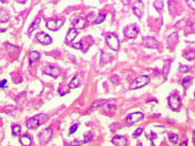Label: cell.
Wrapping results in <instances>:
<instances>
[{
    "mask_svg": "<svg viewBox=\"0 0 195 146\" xmlns=\"http://www.w3.org/2000/svg\"><path fill=\"white\" fill-rule=\"evenodd\" d=\"M9 19L8 15L5 11H0V23H5L7 22Z\"/></svg>",
    "mask_w": 195,
    "mask_h": 146,
    "instance_id": "4316f807",
    "label": "cell"
},
{
    "mask_svg": "<svg viewBox=\"0 0 195 146\" xmlns=\"http://www.w3.org/2000/svg\"><path fill=\"white\" fill-rule=\"evenodd\" d=\"M63 89H64L63 87H60V89H59V94L61 95V96H64V95H65L66 93H67V92H66V91H64Z\"/></svg>",
    "mask_w": 195,
    "mask_h": 146,
    "instance_id": "f35d334b",
    "label": "cell"
},
{
    "mask_svg": "<svg viewBox=\"0 0 195 146\" xmlns=\"http://www.w3.org/2000/svg\"><path fill=\"white\" fill-rule=\"evenodd\" d=\"M184 58L187 60H189V61H191V60H194L195 59V52L194 50H189V52H185L184 54Z\"/></svg>",
    "mask_w": 195,
    "mask_h": 146,
    "instance_id": "cb8c5ba5",
    "label": "cell"
},
{
    "mask_svg": "<svg viewBox=\"0 0 195 146\" xmlns=\"http://www.w3.org/2000/svg\"><path fill=\"white\" fill-rule=\"evenodd\" d=\"M141 1H136L135 2V4H134V6H133V13H134V15H136L137 17H143V8H139V5L141 4Z\"/></svg>",
    "mask_w": 195,
    "mask_h": 146,
    "instance_id": "9a60e30c",
    "label": "cell"
},
{
    "mask_svg": "<svg viewBox=\"0 0 195 146\" xmlns=\"http://www.w3.org/2000/svg\"><path fill=\"white\" fill-rule=\"evenodd\" d=\"M20 142L23 146H30L31 143H32V140H31V138L29 136L25 135L20 138Z\"/></svg>",
    "mask_w": 195,
    "mask_h": 146,
    "instance_id": "7402d4cb",
    "label": "cell"
},
{
    "mask_svg": "<svg viewBox=\"0 0 195 146\" xmlns=\"http://www.w3.org/2000/svg\"><path fill=\"white\" fill-rule=\"evenodd\" d=\"M84 144V141H79V140H75V141L71 143L73 146H82Z\"/></svg>",
    "mask_w": 195,
    "mask_h": 146,
    "instance_id": "8d00e7d4",
    "label": "cell"
},
{
    "mask_svg": "<svg viewBox=\"0 0 195 146\" xmlns=\"http://www.w3.org/2000/svg\"><path fill=\"white\" fill-rule=\"evenodd\" d=\"M163 5H164L163 1H155V2H154V6H155V8L157 9L158 11H162Z\"/></svg>",
    "mask_w": 195,
    "mask_h": 146,
    "instance_id": "83f0119b",
    "label": "cell"
},
{
    "mask_svg": "<svg viewBox=\"0 0 195 146\" xmlns=\"http://www.w3.org/2000/svg\"><path fill=\"white\" fill-rule=\"evenodd\" d=\"M190 83H191L190 77H185V78L183 79V81H182V85H183V87H184V89H187V87L190 85Z\"/></svg>",
    "mask_w": 195,
    "mask_h": 146,
    "instance_id": "4dcf8cb0",
    "label": "cell"
},
{
    "mask_svg": "<svg viewBox=\"0 0 195 146\" xmlns=\"http://www.w3.org/2000/svg\"><path fill=\"white\" fill-rule=\"evenodd\" d=\"M144 119V113L141 112H134L127 116V122L128 124H134L138 122H141Z\"/></svg>",
    "mask_w": 195,
    "mask_h": 146,
    "instance_id": "8992f818",
    "label": "cell"
},
{
    "mask_svg": "<svg viewBox=\"0 0 195 146\" xmlns=\"http://www.w3.org/2000/svg\"><path fill=\"white\" fill-rule=\"evenodd\" d=\"M39 23H40V17H36V19H35V20H34V22L32 23V25H31V26H30V28H29L28 32H29V33H31L33 30H35V29H36V28H37V27H38Z\"/></svg>",
    "mask_w": 195,
    "mask_h": 146,
    "instance_id": "603a6c76",
    "label": "cell"
},
{
    "mask_svg": "<svg viewBox=\"0 0 195 146\" xmlns=\"http://www.w3.org/2000/svg\"><path fill=\"white\" fill-rule=\"evenodd\" d=\"M157 138V135H156L154 132H152L151 133V138H150V140H154V139H156Z\"/></svg>",
    "mask_w": 195,
    "mask_h": 146,
    "instance_id": "60d3db41",
    "label": "cell"
},
{
    "mask_svg": "<svg viewBox=\"0 0 195 146\" xmlns=\"http://www.w3.org/2000/svg\"><path fill=\"white\" fill-rule=\"evenodd\" d=\"M6 50L11 56H13V57H18V54H19V48L15 45H11V44H7Z\"/></svg>",
    "mask_w": 195,
    "mask_h": 146,
    "instance_id": "ac0fdd59",
    "label": "cell"
},
{
    "mask_svg": "<svg viewBox=\"0 0 195 146\" xmlns=\"http://www.w3.org/2000/svg\"><path fill=\"white\" fill-rule=\"evenodd\" d=\"M106 102H108V101H106V100H103V99H99V100L94 101V102L92 103V105H91L90 110H91V111H93V110H96L97 108L101 107L102 105L106 104Z\"/></svg>",
    "mask_w": 195,
    "mask_h": 146,
    "instance_id": "2e32d148",
    "label": "cell"
},
{
    "mask_svg": "<svg viewBox=\"0 0 195 146\" xmlns=\"http://www.w3.org/2000/svg\"><path fill=\"white\" fill-rule=\"evenodd\" d=\"M194 97H195V93H194Z\"/></svg>",
    "mask_w": 195,
    "mask_h": 146,
    "instance_id": "c3c4849f",
    "label": "cell"
},
{
    "mask_svg": "<svg viewBox=\"0 0 195 146\" xmlns=\"http://www.w3.org/2000/svg\"><path fill=\"white\" fill-rule=\"evenodd\" d=\"M92 139V134L90 132H88V133L85 134V139H84V143H88V142L90 141Z\"/></svg>",
    "mask_w": 195,
    "mask_h": 146,
    "instance_id": "d6a6232c",
    "label": "cell"
},
{
    "mask_svg": "<svg viewBox=\"0 0 195 146\" xmlns=\"http://www.w3.org/2000/svg\"><path fill=\"white\" fill-rule=\"evenodd\" d=\"M190 70V67L189 66H184V65H181L180 66V71L182 73H185V72H188Z\"/></svg>",
    "mask_w": 195,
    "mask_h": 146,
    "instance_id": "e575fe53",
    "label": "cell"
},
{
    "mask_svg": "<svg viewBox=\"0 0 195 146\" xmlns=\"http://www.w3.org/2000/svg\"><path fill=\"white\" fill-rule=\"evenodd\" d=\"M112 61V54H105V52H102L100 56V64L103 65V64H106L108 62Z\"/></svg>",
    "mask_w": 195,
    "mask_h": 146,
    "instance_id": "ffe728a7",
    "label": "cell"
},
{
    "mask_svg": "<svg viewBox=\"0 0 195 146\" xmlns=\"http://www.w3.org/2000/svg\"><path fill=\"white\" fill-rule=\"evenodd\" d=\"M186 3L191 9L195 10V0H188V1H186Z\"/></svg>",
    "mask_w": 195,
    "mask_h": 146,
    "instance_id": "836d02e7",
    "label": "cell"
},
{
    "mask_svg": "<svg viewBox=\"0 0 195 146\" xmlns=\"http://www.w3.org/2000/svg\"><path fill=\"white\" fill-rule=\"evenodd\" d=\"M6 82H7V80H5V79H3L1 82H0V89H2L3 87H4L5 85H6Z\"/></svg>",
    "mask_w": 195,
    "mask_h": 146,
    "instance_id": "ab89813d",
    "label": "cell"
},
{
    "mask_svg": "<svg viewBox=\"0 0 195 146\" xmlns=\"http://www.w3.org/2000/svg\"><path fill=\"white\" fill-rule=\"evenodd\" d=\"M123 3H124V4H129V1H123Z\"/></svg>",
    "mask_w": 195,
    "mask_h": 146,
    "instance_id": "ee69618b",
    "label": "cell"
},
{
    "mask_svg": "<svg viewBox=\"0 0 195 146\" xmlns=\"http://www.w3.org/2000/svg\"><path fill=\"white\" fill-rule=\"evenodd\" d=\"M73 48H77V50H82V48H83V43L81 42H77V43H73Z\"/></svg>",
    "mask_w": 195,
    "mask_h": 146,
    "instance_id": "74e56055",
    "label": "cell"
},
{
    "mask_svg": "<svg viewBox=\"0 0 195 146\" xmlns=\"http://www.w3.org/2000/svg\"><path fill=\"white\" fill-rule=\"evenodd\" d=\"M86 26V20L83 19V17H75L73 20V27H75V30H81V29H84Z\"/></svg>",
    "mask_w": 195,
    "mask_h": 146,
    "instance_id": "8fae6325",
    "label": "cell"
},
{
    "mask_svg": "<svg viewBox=\"0 0 195 146\" xmlns=\"http://www.w3.org/2000/svg\"><path fill=\"white\" fill-rule=\"evenodd\" d=\"M112 143L115 144V146H126L127 145V140L123 136H115L112 139Z\"/></svg>",
    "mask_w": 195,
    "mask_h": 146,
    "instance_id": "7c38bea8",
    "label": "cell"
},
{
    "mask_svg": "<svg viewBox=\"0 0 195 146\" xmlns=\"http://www.w3.org/2000/svg\"><path fill=\"white\" fill-rule=\"evenodd\" d=\"M180 146H188V143H187V141H184L183 143H181Z\"/></svg>",
    "mask_w": 195,
    "mask_h": 146,
    "instance_id": "7bdbcfd3",
    "label": "cell"
},
{
    "mask_svg": "<svg viewBox=\"0 0 195 146\" xmlns=\"http://www.w3.org/2000/svg\"><path fill=\"white\" fill-rule=\"evenodd\" d=\"M106 44L108 45V48H111L113 50H118L119 46H120V42H119V39L117 37V35L113 34V33H108L106 34Z\"/></svg>",
    "mask_w": 195,
    "mask_h": 146,
    "instance_id": "3957f363",
    "label": "cell"
},
{
    "mask_svg": "<svg viewBox=\"0 0 195 146\" xmlns=\"http://www.w3.org/2000/svg\"><path fill=\"white\" fill-rule=\"evenodd\" d=\"M144 44H145L146 46H148V48H154L157 45V40L153 37H146L144 38Z\"/></svg>",
    "mask_w": 195,
    "mask_h": 146,
    "instance_id": "5bb4252c",
    "label": "cell"
},
{
    "mask_svg": "<svg viewBox=\"0 0 195 146\" xmlns=\"http://www.w3.org/2000/svg\"><path fill=\"white\" fill-rule=\"evenodd\" d=\"M168 139H169V141H170L172 144H177L179 142V136L177 135V134L170 133L168 135Z\"/></svg>",
    "mask_w": 195,
    "mask_h": 146,
    "instance_id": "484cf974",
    "label": "cell"
},
{
    "mask_svg": "<svg viewBox=\"0 0 195 146\" xmlns=\"http://www.w3.org/2000/svg\"><path fill=\"white\" fill-rule=\"evenodd\" d=\"M18 2H19V3H22V4H24V3L26 2V1H18Z\"/></svg>",
    "mask_w": 195,
    "mask_h": 146,
    "instance_id": "f6af8a7d",
    "label": "cell"
},
{
    "mask_svg": "<svg viewBox=\"0 0 195 146\" xmlns=\"http://www.w3.org/2000/svg\"><path fill=\"white\" fill-rule=\"evenodd\" d=\"M192 140H193V143H194V145H195V131L193 132V135H192Z\"/></svg>",
    "mask_w": 195,
    "mask_h": 146,
    "instance_id": "b9f144b4",
    "label": "cell"
},
{
    "mask_svg": "<svg viewBox=\"0 0 195 146\" xmlns=\"http://www.w3.org/2000/svg\"><path fill=\"white\" fill-rule=\"evenodd\" d=\"M52 135H53L52 129L48 128V129L44 130V131H42V133L38 135V138H39V143L42 144V145H46V144L50 141L51 138H52Z\"/></svg>",
    "mask_w": 195,
    "mask_h": 146,
    "instance_id": "277c9868",
    "label": "cell"
},
{
    "mask_svg": "<svg viewBox=\"0 0 195 146\" xmlns=\"http://www.w3.org/2000/svg\"><path fill=\"white\" fill-rule=\"evenodd\" d=\"M48 117H49V116L46 115V114H44V113L33 116L32 118H30V119H28V120L26 122L27 128H28L29 130H35V129H37V128L40 126V124H44V120H46Z\"/></svg>",
    "mask_w": 195,
    "mask_h": 146,
    "instance_id": "6da1fadb",
    "label": "cell"
},
{
    "mask_svg": "<svg viewBox=\"0 0 195 146\" xmlns=\"http://www.w3.org/2000/svg\"><path fill=\"white\" fill-rule=\"evenodd\" d=\"M177 40H178V34L177 33H172L171 35H169L168 37V44H171V42H177Z\"/></svg>",
    "mask_w": 195,
    "mask_h": 146,
    "instance_id": "f1b7e54d",
    "label": "cell"
},
{
    "mask_svg": "<svg viewBox=\"0 0 195 146\" xmlns=\"http://www.w3.org/2000/svg\"><path fill=\"white\" fill-rule=\"evenodd\" d=\"M40 54L39 52H30V56H29V63H30V65H32L34 62L38 61V59H39Z\"/></svg>",
    "mask_w": 195,
    "mask_h": 146,
    "instance_id": "44dd1931",
    "label": "cell"
},
{
    "mask_svg": "<svg viewBox=\"0 0 195 146\" xmlns=\"http://www.w3.org/2000/svg\"><path fill=\"white\" fill-rule=\"evenodd\" d=\"M124 34H125L126 37L134 39V38L137 36L138 30L134 25H130V26H127L125 29H124Z\"/></svg>",
    "mask_w": 195,
    "mask_h": 146,
    "instance_id": "52a82bcc",
    "label": "cell"
},
{
    "mask_svg": "<svg viewBox=\"0 0 195 146\" xmlns=\"http://www.w3.org/2000/svg\"><path fill=\"white\" fill-rule=\"evenodd\" d=\"M137 146H143V144H141V143H138Z\"/></svg>",
    "mask_w": 195,
    "mask_h": 146,
    "instance_id": "bcb514c9",
    "label": "cell"
},
{
    "mask_svg": "<svg viewBox=\"0 0 195 146\" xmlns=\"http://www.w3.org/2000/svg\"><path fill=\"white\" fill-rule=\"evenodd\" d=\"M44 74H48V75H51V76L53 77H57L58 75L60 74V69L57 67V66H46V67L44 68Z\"/></svg>",
    "mask_w": 195,
    "mask_h": 146,
    "instance_id": "9c48e42d",
    "label": "cell"
},
{
    "mask_svg": "<svg viewBox=\"0 0 195 146\" xmlns=\"http://www.w3.org/2000/svg\"><path fill=\"white\" fill-rule=\"evenodd\" d=\"M63 26V22L60 20H52L46 23V28L51 31H57Z\"/></svg>",
    "mask_w": 195,
    "mask_h": 146,
    "instance_id": "30bf717a",
    "label": "cell"
},
{
    "mask_svg": "<svg viewBox=\"0 0 195 146\" xmlns=\"http://www.w3.org/2000/svg\"><path fill=\"white\" fill-rule=\"evenodd\" d=\"M151 146H156V145H155V144L153 143V142H152V143H151Z\"/></svg>",
    "mask_w": 195,
    "mask_h": 146,
    "instance_id": "7dc6e473",
    "label": "cell"
},
{
    "mask_svg": "<svg viewBox=\"0 0 195 146\" xmlns=\"http://www.w3.org/2000/svg\"><path fill=\"white\" fill-rule=\"evenodd\" d=\"M141 133H143V128H137V129L135 130V132L132 134V137H133V138H137L138 136L141 135Z\"/></svg>",
    "mask_w": 195,
    "mask_h": 146,
    "instance_id": "1f68e13d",
    "label": "cell"
},
{
    "mask_svg": "<svg viewBox=\"0 0 195 146\" xmlns=\"http://www.w3.org/2000/svg\"><path fill=\"white\" fill-rule=\"evenodd\" d=\"M79 126H80V124H73L71 128H70V130H69V134H73L75 133V131H77V129L79 128Z\"/></svg>",
    "mask_w": 195,
    "mask_h": 146,
    "instance_id": "d590c367",
    "label": "cell"
},
{
    "mask_svg": "<svg viewBox=\"0 0 195 146\" xmlns=\"http://www.w3.org/2000/svg\"><path fill=\"white\" fill-rule=\"evenodd\" d=\"M105 17H106V15H104V13H99L96 21H95V24L98 25V24H100V23H102L103 21L105 20Z\"/></svg>",
    "mask_w": 195,
    "mask_h": 146,
    "instance_id": "f546056e",
    "label": "cell"
},
{
    "mask_svg": "<svg viewBox=\"0 0 195 146\" xmlns=\"http://www.w3.org/2000/svg\"><path fill=\"white\" fill-rule=\"evenodd\" d=\"M150 78L147 75H140V76L136 77L133 80V82L130 85V89H140V87H145L149 83Z\"/></svg>",
    "mask_w": 195,
    "mask_h": 146,
    "instance_id": "7a4b0ae2",
    "label": "cell"
},
{
    "mask_svg": "<svg viewBox=\"0 0 195 146\" xmlns=\"http://www.w3.org/2000/svg\"><path fill=\"white\" fill-rule=\"evenodd\" d=\"M168 105L169 107H170V109L177 111V110H179L180 107L182 106V102H181L180 98H179L178 96L173 95V96L168 97Z\"/></svg>",
    "mask_w": 195,
    "mask_h": 146,
    "instance_id": "5b68a950",
    "label": "cell"
},
{
    "mask_svg": "<svg viewBox=\"0 0 195 146\" xmlns=\"http://www.w3.org/2000/svg\"><path fill=\"white\" fill-rule=\"evenodd\" d=\"M11 133H13V136H20L21 133H22V130H21L20 126H13V129H11Z\"/></svg>",
    "mask_w": 195,
    "mask_h": 146,
    "instance_id": "d4e9b609",
    "label": "cell"
},
{
    "mask_svg": "<svg viewBox=\"0 0 195 146\" xmlns=\"http://www.w3.org/2000/svg\"><path fill=\"white\" fill-rule=\"evenodd\" d=\"M77 31L75 30V29H70L69 31H68L67 35H66V42L67 43H69V42H71L73 39H75V37H77Z\"/></svg>",
    "mask_w": 195,
    "mask_h": 146,
    "instance_id": "e0dca14e",
    "label": "cell"
},
{
    "mask_svg": "<svg viewBox=\"0 0 195 146\" xmlns=\"http://www.w3.org/2000/svg\"><path fill=\"white\" fill-rule=\"evenodd\" d=\"M170 65H171L170 60L164 61V66H163V77H164V79H167V75H168L169 69H170Z\"/></svg>",
    "mask_w": 195,
    "mask_h": 146,
    "instance_id": "d6986e66",
    "label": "cell"
},
{
    "mask_svg": "<svg viewBox=\"0 0 195 146\" xmlns=\"http://www.w3.org/2000/svg\"><path fill=\"white\" fill-rule=\"evenodd\" d=\"M81 82H82L81 75H77V76H75L71 80H70L68 87H69L70 89H77V87H79L80 85H81Z\"/></svg>",
    "mask_w": 195,
    "mask_h": 146,
    "instance_id": "4fadbf2b",
    "label": "cell"
},
{
    "mask_svg": "<svg viewBox=\"0 0 195 146\" xmlns=\"http://www.w3.org/2000/svg\"><path fill=\"white\" fill-rule=\"evenodd\" d=\"M36 39H37V41L40 42L42 44H51L52 43V38H51V36H49L46 33L42 32V31H40V32H38L37 34H36Z\"/></svg>",
    "mask_w": 195,
    "mask_h": 146,
    "instance_id": "ba28073f",
    "label": "cell"
}]
</instances>
